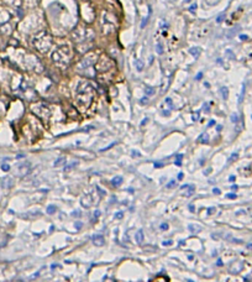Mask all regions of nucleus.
<instances>
[{
    "label": "nucleus",
    "instance_id": "nucleus-1",
    "mask_svg": "<svg viewBox=\"0 0 252 282\" xmlns=\"http://www.w3.org/2000/svg\"><path fill=\"white\" fill-rule=\"evenodd\" d=\"M92 98H93L92 85L86 82L79 83L77 88V93H76V99H77L78 105L86 109L90 105V103H92Z\"/></svg>",
    "mask_w": 252,
    "mask_h": 282
},
{
    "label": "nucleus",
    "instance_id": "nucleus-2",
    "mask_svg": "<svg viewBox=\"0 0 252 282\" xmlns=\"http://www.w3.org/2000/svg\"><path fill=\"white\" fill-rule=\"evenodd\" d=\"M94 203H95V199H94L93 192H86L80 198V204L83 205L84 208H90Z\"/></svg>",
    "mask_w": 252,
    "mask_h": 282
},
{
    "label": "nucleus",
    "instance_id": "nucleus-3",
    "mask_svg": "<svg viewBox=\"0 0 252 282\" xmlns=\"http://www.w3.org/2000/svg\"><path fill=\"white\" fill-rule=\"evenodd\" d=\"M31 171V163L30 162H24L21 165H19L18 167V175L20 177H25L26 175H28Z\"/></svg>",
    "mask_w": 252,
    "mask_h": 282
},
{
    "label": "nucleus",
    "instance_id": "nucleus-4",
    "mask_svg": "<svg viewBox=\"0 0 252 282\" xmlns=\"http://www.w3.org/2000/svg\"><path fill=\"white\" fill-rule=\"evenodd\" d=\"M0 184L4 189H9L14 186V180L11 177H3L1 181H0Z\"/></svg>",
    "mask_w": 252,
    "mask_h": 282
},
{
    "label": "nucleus",
    "instance_id": "nucleus-5",
    "mask_svg": "<svg viewBox=\"0 0 252 282\" xmlns=\"http://www.w3.org/2000/svg\"><path fill=\"white\" fill-rule=\"evenodd\" d=\"M92 241H93L94 245H97V246H103V245L105 244V239H104V236H103V235L98 234V235H93V236H92Z\"/></svg>",
    "mask_w": 252,
    "mask_h": 282
},
{
    "label": "nucleus",
    "instance_id": "nucleus-6",
    "mask_svg": "<svg viewBox=\"0 0 252 282\" xmlns=\"http://www.w3.org/2000/svg\"><path fill=\"white\" fill-rule=\"evenodd\" d=\"M182 190H185V196L187 197H191L192 194L195 192V187H194L193 184H184V186H182Z\"/></svg>",
    "mask_w": 252,
    "mask_h": 282
},
{
    "label": "nucleus",
    "instance_id": "nucleus-7",
    "mask_svg": "<svg viewBox=\"0 0 252 282\" xmlns=\"http://www.w3.org/2000/svg\"><path fill=\"white\" fill-rule=\"evenodd\" d=\"M143 239H145V235H143V230L140 229L136 231V235H135V240L137 244H142L143 243Z\"/></svg>",
    "mask_w": 252,
    "mask_h": 282
},
{
    "label": "nucleus",
    "instance_id": "nucleus-8",
    "mask_svg": "<svg viewBox=\"0 0 252 282\" xmlns=\"http://www.w3.org/2000/svg\"><path fill=\"white\" fill-rule=\"evenodd\" d=\"M122 182H124V178L121 176H118V177H114L113 180H111V184H113L114 187H119V186H121Z\"/></svg>",
    "mask_w": 252,
    "mask_h": 282
},
{
    "label": "nucleus",
    "instance_id": "nucleus-9",
    "mask_svg": "<svg viewBox=\"0 0 252 282\" xmlns=\"http://www.w3.org/2000/svg\"><path fill=\"white\" fill-rule=\"evenodd\" d=\"M189 52H191V55H193L194 58H198L200 55V48L199 47H192L191 49H189Z\"/></svg>",
    "mask_w": 252,
    "mask_h": 282
},
{
    "label": "nucleus",
    "instance_id": "nucleus-10",
    "mask_svg": "<svg viewBox=\"0 0 252 282\" xmlns=\"http://www.w3.org/2000/svg\"><path fill=\"white\" fill-rule=\"evenodd\" d=\"M220 93H221V97L224 100H226V99L229 98V89L226 88V87H222V88H220Z\"/></svg>",
    "mask_w": 252,
    "mask_h": 282
},
{
    "label": "nucleus",
    "instance_id": "nucleus-11",
    "mask_svg": "<svg viewBox=\"0 0 252 282\" xmlns=\"http://www.w3.org/2000/svg\"><path fill=\"white\" fill-rule=\"evenodd\" d=\"M199 142H201V144H208L209 142V135L208 134H201L200 136H199Z\"/></svg>",
    "mask_w": 252,
    "mask_h": 282
},
{
    "label": "nucleus",
    "instance_id": "nucleus-12",
    "mask_svg": "<svg viewBox=\"0 0 252 282\" xmlns=\"http://www.w3.org/2000/svg\"><path fill=\"white\" fill-rule=\"evenodd\" d=\"M77 166H78V161H74V162L64 166V171H71V169H73L74 167H77Z\"/></svg>",
    "mask_w": 252,
    "mask_h": 282
},
{
    "label": "nucleus",
    "instance_id": "nucleus-13",
    "mask_svg": "<svg viewBox=\"0 0 252 282\" xmlns=\"http://www.w3.org/2000/svg\"><path fill=\"white\" fill-rule=\"evenodd\" d=\"M188 229L192 231V233H198V231H200V226L199 225H194V224H189Z\"/></svg>",
    "mask_w": 252,
    "mask_h": 282
},
{
    "label": "nucleus",
    "instance_id": "nucleus-14",
    "mask_svg": "<svg viewBox=\"0 0 252 282\" xmlns=\"http://www.w3.org/2000/svg\"><path fill=\"white\" fill-rule=\"evenodd\" d=\"M46 212H47V214H55L56 212H57V207H56V205H53V204L48 205V207H47V209H46Z\"/></svg>",
    "mask_w": 252,
    "mask_h": 282
},
{
    "label": "nucleus",
    "instance_id": "nucleus-15",
    "mask_svg": "<svg viewBox=\"0 0 252 282\" xmlns=\"http://www.w3.org/2000/svg\"><path fill=\"white\" fill-rule=\"evenodd\" d=\"M155 92L156 90H155V88H152V87H146V88H145V93L147 95H153Z\"/></svg>",
    "mask_w": 252,
    "mask_h": 282
},
{
    "label": "nucleus",
    "instance_id": "nucleus-16",
    "mask_svg": "<svg viewBox=\"0 0 252 282\" xmlns=\"http://www.w3.org/2000/svg\"><path fill=\"white\" fill-rule=\"evenodd\" d=\"M136 69H137L138 72H141V70L143 69V63L140 60H136Z\"/></svg>",
    "mask_w": 252,
    "mask_h": 282
},
{
    "label": "nucleus",
    "instance_id": "nucleus-17",
    "mask_svg": "<svg viewBox=\"0 0 252 282\" xmlns=\"http://www.w3.org/2000/svg\"><path fill=\"white\" fill-rule=\"evenodd\" d=\"M63 162H66V157H61V159H58L57 161H55V163H53V166L55 167H57V166H61Z\"/></svg>",
    "mask_w": 252,
    "mask_h": 282
},
{
    "label": "nucleus",
    "instance_id": "nucleus-18",
    "mask_svg": "<svg viewBox=\"0 0 252 282\" xmlns=\"http://www.w3.org/2000/svg\"><path fill=\"white\" fill-rule=\"evenodd\" d=\"M95 190H97L99 194H100V197H105L106 196V192H105V190H103L100 187H99V186H95Z\"/></svg>",
    "mask_w": 252,
    "mask_h": 282
},
{
    "label": "nucleus",
    "instance_id": "nucleus-19",
    "mask_svg": "<svg viewBox=\"0 0 252 282\" xmlns=\"http://www.w3.org/2000/svg\"><path fill=\"white\" fill-rule=\"evenodd\" d=\"M205 3L208 4L209 6H214V5H216V4L219 3V0H205Z\"/></svg>",
    "mask_w": 252,
    "mask_h": 282
},
{
    "label": "nucleus",
    "instance_id": "nucleus-20",
    "mask_svg": "<svg viewBox=\"0 0 252 282\" xmlns=\"http://www.w3.org/2000/svg\"><path fill=\"white\" fill-rule=\"evenodd\" d=\"M224 19H225V12H222L221 15H219V16H218L216 22H222V21H224Z\"/></svg>",
    "mask_w": 252,
    "mask_h": 282
},
{
    "label": "nucleus",
    "instance_id": "nucleus-21",
    "mask_svg": "<svg viewBox=\"0 0 252 282\" xmlns=\"http://www.w3.org/2000/svg\"><path fill=\"white\" fill-rule=\"evenodd\" d=\"M237 156H238V153L237 152H235V153H232V155L230 156V159H229V162H232V161H235L237 159Z\"/></svg>",
    "mask_w": 252,
    "mask_h": 282
},
{
    "label": "nucleus",
    "instance_id": "nucleus-22",
    "mask_svg": "<svg viewBox=\"0 0 252 282\" xmlns=\"http://www.w3.org/2000/svg\"><path fill=\"white\" fill-rule=\"evenodd\" d=\"M215 212H216V208H215V207H210V208L208 209V212H206V213H208V215H211V214L215 213Z\"/></svg>",
    "mask_w": 252,
    "mask_h": 282
},
{
    "label": "nucleus",
    "instance_id": "nucleus-23",
    "mask_svg": "<svg viewBox=\"0 0 252 282\" xmlns=\"http://www.w3.org/2000/svg\"><path fill=\"white\" fill-rule=\"evenodd\" d=\"M157 52H158L159 55H162V53H163V48H162V45H161L159 42H157Z\"/></svg>",
    "mask_w": 252,
    "mask_h": 282
},
{
    "label": "nucleus",
    "instance_id": "nucleus-24",
    "mask_svg": "<svg viewBox=\"0 0 252 282\" xmlns=\"http://www.w3.org/2000/svg\"><path fill=\"white\" fill-rule=\"evenodd\" d=\"M231 121H232V123H237L238 121V115L237 114H232V115H231Z\"/></svg>",
    "mask_w": 252,
    "mask_h": 282
},
{
    "label": "nucleus",
    "instance_id": "nucleus-25",
    "mask_svg": "<svg viewBox=\"0 0 252 282\" xmlns=\"http://www.w3.org/2000/svg\"><path fill=\"white\" fill-rule=\"evenodd\" d=\"M1 169H3V171H5V172H7V171L10 169V166H9V165H6V163H3V165H1Z\"/></svg>",
    "mask_w": 252,
    "mask_h": 282
},
{
    "label": "nucleus",
    "instance_id": "nucleus-26",
    "mask_svg": "<svg viewBox=\"0 0 252 282\" xmlns=\"http://www.w3.org/2000/svg\"><path fill=\"white\" fill-rule=\"evenodd\" d=\"M243 94H245V84L242 85V90H241V95H240V99H238V103H241V102H242V99H243Z\"/></svg>",
    "mask_w": 252,
    "mask_h": 282
},
{
    "label": "nucleus",
    "instance_id": "nucleus-27",
    "mask_svg": "<svg viewBox=\"0 0 252 282\" xmlns=\"http://www.w3.org/2000/svg\"><path fill=\"white\" fill-rule=\"evenodd\" d=\"M147 22H148V16H147V18H145V19H142V22H141V28H143L145 26H146Z\"/></svg>",
    "mask_w": 252,
    "mask_h": 282
},
{
    "label": "nucleus",
    "instance_id": "nucleus-28",
    "mask_svg": "<svg viewBox=\"0 0 252 282\" xmlns=\"http://www.w3.org/2000/svg\"><path fill=\"white\" fill-rule=\"evenodd\" d=\"M164 102H166L167 104L171 106V109H173V102H172V99H171V98H166V100H164Z\"/></svg>",
    "mask_w": 252,
    "mask_h": 282
},
{
    "label": "nucleus",
    "instance_id": "nucleus-29",
    "mask_svg": "<svg viewBox=\"0 0 252 282\" xmlns=\"http://www.w3.org/2000/svg\"><path fill=\"white\" fill-rule=\"evenodd\" d=\"M174 186H176V180H173V181L169 182V183L166 186V187H167V188H173V187H174Z\"/></svg>",
    "mask_w": 252,
    "mask_h": 282
},
{
    "label": "nucleus",
    "instance_id": "nucleus-30",
    "mask_svg": "<svg viewBox=\"0 0 252 282\" xmlns=\"http://www.w3.org/2000/svg\"><path fill=\"white\" fill-rule=\"evenodd\" d=\"M195 10H197V4H192V5L189 6V11H191V12H195Z\"/></svg>",
    "mask_w": 252,
    "mask_h": 282
},
{
    "label": "nucleus",
    "instance_id": "nucleus-31",
    "mask_svg": "<svg viewBox=\"0 0 252 282\" xmlns=\"http://www.w3.org/2000/svg\"><path fill=\"white\" fill-rule=\"evenodd\" d=\"M122 217H124L122 212H118V213H115V218H116V219H122Z\"/></svg>",
    "mask_w": 252,
    "mask_h": 282
},
{
    "label": "nucleus",
    "instance_id": "nucleus-32",
    "mask_svg": "<svg viewBox=\"0 0 252 282\" xmlns=\"http://www.w3.org/2000/svg\"><path fill=\"white\" fill-rule=\"evenodd\" d=\"M140 103H141L142 105L147 104V103H148V98H147V97H143V98H141V100H140Z\"/></svg>",
    "mask_w": 252,
    "mask_h": 282
},
{
    "label": "nucleus",
    "instance_id": "nucleus-33",
    "mask_svg": "<svg viewBox=\"0 0 252 282\" xmlns=\"http://www.w3.org/2000/svg\"><path fill=\"white\" fill-rule=\"evenodd\" d=\"M72 215H73V217H78V218H79L80 217V210H74V212H72Z\"/></svg>",
    "mask_w": 252,
    "mask_h": 282
},
{
    "label": "nucleus",
    "instance_id": "nucleus-34",
    "mask_svg": "<svg viewBox=\"0 0 252 282\" xmlns=\"http://www.w3.org/2000/svg\"><path fill=\"white\" fill-rule=\"evenodd\" d=\"M74 226H76L77 229L79 230V229H82V226H83V223H80V222H77L76 224H74Z\"/></svg>",
    "mask_w": 252,
    "mask_h": 282
},
{
    "label": "nucleus",
    "instance_id": "nucleus-35",
    "mask_svg": "<svg viewBox=\"0 0 252 282\" xmlns=\"http://www.w3.org/2000/svg\"><path fill=\"white\" fill-rule=\"evenodd\" d=\"M168 229V224L167 223H162L161 224V230H167Z\"/></svg>",
    "mask_w": 252,
    "mask_h": 282
},
{
    "label": "nucleus",
    "instance_id": "nucleus-36",
    "mask_svg": "<svg viewBox=\"0 0 252 282\" xmlns=\"http://www.w3.org/2000/svg\"><path fill=\"white\" fill-rule=\"evenodd\" d=\"M226 198H230V199H235V198H236V194L229 193V194H226Z\"/></svg>",
    "mask_w": 252,
    "mask_h": 282
},
{
    "label": "nucleus",
    "instance_id": "nucleus-37",
    "mask_svg": "<svg viewBox=\"0 0 252 282\" xmlns=\"http://www.w3.org/2000/svg\"><path fill=\"white\" fill-rule=\"evenodd\" d=\"M114 145H116V142H113V144H110V145H109V146H108V147H105V148H101V150H100V151L103 152V151H106V150H109V148H111V147H113V146H114Z\"/></svg>",
    "mask_w": 252,
    "mask_h": 282
},
{
    "label": "nucleus",
    "instance_id": "nucleus-38",
    "mask_svg": "<svg viewBox=\"0 0 252 282\" xmlns=\"http://www.w3.org/2000/svg\"><path fill=\"white\" fill-rule=\"evenodd\" d=\"M201 78H203V73H201V72H199V73H198L197 76H195V81H200Z\"/></svg>",
    "mask_w": 252,
    "mask_h": 282
},
{
    "label": "nucleus",
    "instance_id": "nucleus-39",
    "mask_svg": "<svg viewBox=\"0 0 252 282\" xmlns=\"http://www.w3.org/2000/svg\"><path fill=\"white\" fill-rule=\"evenodd\" d=\"M161 167H163L162 162H155V168H161Z\"/></svg>",
    "mask_w": 252,
    "mask_h": 282
},
{
    "label": "nucleus",
    "instance_id": "nucleus-40",
    "mask_svg": "<svg viewBox=\"0 0 252 282\" xmlns=\"http://www.w3.org/2000/svg\"><path fill=\"white\" fill-rule=\"evenodd\" d=\"M162 245L163 246H169V245H172V241H171V240H167V241H163L162 243Z\"/></svg>",
    "mask_w": 252,
    "mask_h": 282
},
{
    "label": "nucleus",
    "instance_id": "nucleus-41",
    "mask_svg": "<svg viewBox=\"0 0 252 282\" xmlns=\"http://www.w3.org/2000/svg\"><path fill=\"white\" fill-rule=\"evenodd\" d=\"M198 119H199V111H197V113L193 115V120H194V121H195V120H198Z\"/></svg>",
    "mask_w": 252,
    "mask_h": 282
},
{
    "label": "nucleus",
    "instance_id": "nucleus-42",
    "mask_svg": "<svg viewBox=\"0 0 252 282\" xmlns=\"http://www.w3.org/2000/svg\"><path fill=\"white\" fill-rule=\"evenodd\" d=\"M204 110L206 111V113H209V104H208V103H205V104H204Z\"/></svg>",
    "mask_w": 252,
    "mask_h": 282
},
{
    "label": "nucleus",
    "instance_id": "nucleus-43",
    "mask_svg": "<svg viewBox=\"0 0 252 282\" xmlns=\"http://www.w3.org/2000/svg\"><path fill=\"white\" fill-rule=\"evenodd\" d=\"M94 217H95V218L100 217V210H95V212H94Z\"/></svg>",
    "mask_w": 252,
    "mask_h": 282
},
{
    "label": "nucleus",
    "instance_id": "nucleus-44",
    "mask_svg": "<svg viewBox=\"0 0 252 282\" xmlns=\"http://www.w3.org/2000/svg\"><path fill=\"white\" fill-rule=\"evenodd\" d=\"M189 210H191L192 213H194V212H195V207H194L193 204H191V205H189Z\"/></svg>",
    "mask_w": 252,
    "mask_h": 282
},
{
    "label": "nucleus",
    "instance_id": "nucleus-45",
    "mask_svg": "<svg viewBox=\"0 0 252 282\" xmlns=\"http://www.w3.org/2000/svg\"><path fill=\"white\" fill-rule=\"evenodd\" d=\"M132 156H137V157H140V156H141V153L137 152V151H132Z\"/></svg>",
    "mask_w": 252,
    "mask_h": 282
},
{
    "label": "nucleus",
    "instance_id": "nucleus-46",
    "mask_svg": "<svg viewBox=\"0 0 252 282\" xmlns=\"http://www.w3.org/2000/svg\"><path fill=\"white\" fill-rule=\"evenodd\" d=\"M182 160H183V155H182V153L177 155V161H182Z\"/></svg>",
    "mask_w": 252,
    "mask_h": 282
},
{
    "label": "nucleus",
    "instance_id": "nucleus-47",
    "mask_svg": "<svg viewBox=\"0 0 252 282\" xmlns=\"http://www.w3.org/2000/svg\"><path fill=\"white\" fill-rule=\"evenodd\" d=\"M213 192H214V194H220V189L214 188V189H213Z\"/></svg>",
    "mask_w": 252,
    "mask_h": 282
},
{
    "label": "nucleus",
    "instance_id": "nucleus-48",
    "mask_svg": "<svg viewBox=\"0 0 252 282\" xmlns=\"http://www.w3.org/2000/svg\"><path fill=\"white\" fill-rule=\"evenodd\" d=\"M213 125H215V121H214V120H210L209 124H208V126H213Z\"/></svg>",
    "mask_w": 252,
    "mask_h": 282
},
{
    "label": "nucleus",
    "instance_id": "nucleus-49",
    "mask_svg": "<svg viewBox=\"0 0 252 282\" xmlns=\"http://www.w3.org/2000/svg\"><path fill=\"white\" fill-rule=\"evenodd\" d=\"M235 180H236V177H235V176H230V178H229L230 182H235Z\"/></svg>",
    "mask_w": 252,
    "mask_h": 282
},
{
    "label": "nucleus",
    "instance_id": "nucleus-50",
    "mask_svg": "<svg viewBox=\"0 0 252 282\" xmlns=\"http://www.w3.org/2000/svg\"><path fill=\"white\" fill-rule=\"evenodd\" d=\"M148 123V118H146L145 120H142V123H141V125H145V124H147Z\"/></svg>",
    "mask_w": 252,
    "mask_h": 282
},
{
    "label": "nucleus",
    "instance_id": "nucleus-51",
    "mask_svg": "<svg viewBox=\"0 0 252 282\" xmlns=\"http://www.w3.org/2000/svg\"><path fill=\"white\" fill-rule=\"evenodd\" d=\"M240 39H241V40H247V36H246V35H241V36H240Z\"/></svg>",
    "mask_w": 252,
    "mask_h": 282
},
{
    "label": "nucleus",
    "instance_id": "nucleus-52",
    "mask_svg": "<svg viewBox=\"0 0 252 282\" xmlns=\"http://www.w3.org/2000/svg\"><path fill=\"white\" fill-rule=\"evenodd\" d=\"M162 114H163V115H166V117H169V114H171V113H169V111H163Z\"/></svg>",
    "mask_w": 252,
    "mask_h": 282
},
{
    "label": "nucleus",
    "instance_id": "nucleus-53",
    "mask_svg": "<svg viewBox=\"0 0 252 282\" xmlns=\"http://www.w3.org/2000/svg\"><path fill=\"white\" fill-rule=\"evenodd\" d=\"M221 129H222V126H221V125H218V126H216V130H218V131H221Z\"/></svg>",
    "mask_w": 252,
    "mask_h": 282
},
{
    "label": "nucleus",
    "instance_id": "nucleus-54",
    "mask_svg": "<svg viewBox=\"0 0 252 282\" xmlns=\"http://www.w3.org/2000/svg\"><path fill=\"white\" fill-rule=\"evenodd\" d=\"M178 180H183V173H179L178 175Z\"/></svg>",
    "mask_w": 252,
    "mask_h": 282
},
{
    "label": "nucleus",
    "instance_id": "nucleus-55",
    "mask_svg": "<svg viewBox=\"0 0 252 282\" xmlns=\"http://www.w3.org/2000/svg\"><path fill=\"white\" fill-rule=\"evenodd\" d=\"M231 189H232V190H236V189H237V186H236V184H234L232 187H231Z\"/></svg>",
    "mask_w": 252,
    "mask_h": 282
},
{
    "label": "nucleus",
    "instance_id": "nucleus-56",
    "mask_svg": "<svg viewBox=\"0 0 252 282\" xmlns=\"http://www.w3.org/2000/svg\"><path fill=\"white\" fill-rule=\"evenodd\" d=\"M22 157H24V155H18V157H16V159H22Z\"/></svg>",
    "mask_w": 252,
    "mask_h": 282
},
{
    "label": "nucleus",
    "instance_id": "nucleus-57",
    "mask_svg": "<svg viewBox=\"0 0 252 282\" xmlns=\"http://www.w3.org/2000/svg\"><path fill=\"white\" fill-rule=\"evenodd\" d=\"M176 165L177 166H180V161H176Z\"/></svg>",
    "mask_w": 252,
    "mask_h": 282
},
{
    "label": "nucleus",
    "instance_id": "nucleus-58",
    "mask_svg": "<svg viewBox=\"0 0 252 282\" xmlns=\"http://www.w3.org/2000/svg\"><path fill=\"white\" fill-rule=\"evenodd\" d=\"M247 246H249V249H252V244H249Z\"/></svg>",
    "mask_w": 252,
    "mask_h": 282
},
{
    "label": "nucleus",
    "instance_id": "nucleus-59",
    "mask_svg": "<svg viewBox=\"0 0 252 282\" xmlns=\"http://www.w3.org/2000/svg\"><path fill=\"white\" fill-rule=\"evenodd\" d=\"M184 1H185V3H189V1H191V0H184Z\"/></svg>",
    "mask_w": 252,
    "mask_h": 282
}]
</instances>
